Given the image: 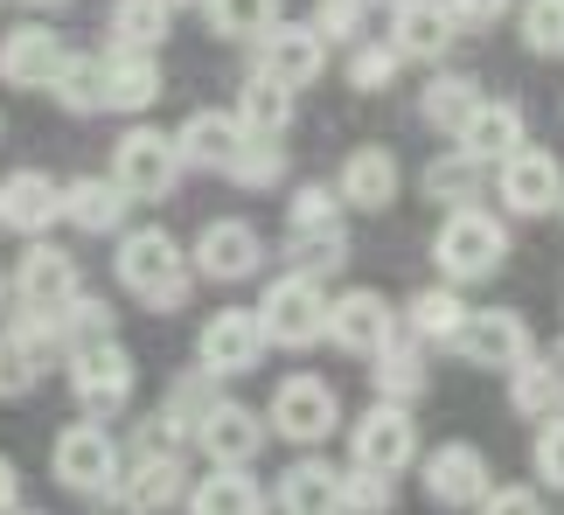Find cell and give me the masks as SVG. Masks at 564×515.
<instances>
[{"instance_id":"obj_29","label":"cell","mask_w":564,"mask_h":515,"mask_svg":"<svg viewBox=\"0 0 564 515\" xmlns=\"http://www.w3.org/2000/svg\"><path fill=\"white\" fill-rule=\"evenodd\" d=\"M161 98V63L140 50H112L105 56V112H147Z\"/></svg>"},{"instance_id":"obj_45","label":"cell","mask_w":564,"mask_h":515,"mask_svg":"<svg viewBox=\"0 0 564 515\" xmlns=\"http://www.w3.org/2000/svg\"><path fill=\"white\" fill-rule=\"evenodd\" d=\"M286 258H293V272L328 278V272L349 265V244H341V230H328V238H286Z\"/></svg>"},{"instance_id":"obj_55","label":"cell","mask_w":564,"mask_h":515,"mask_svg":"<svg viewBox=\"0 0 564 515\" xmlns=\"http://www.w3.org/2000/svg\"><path fill=\"white\" fill-rule=\"evenodd\" d=\"M14 515H29V508H14Z\"/></svg>"},{"instance_id":"obj_30","label":"cell","mask_w":564,"mask_h":515,"mask_svg":"<svg viewBox=\"0 0 564 515\" xmlns=\"http://www.w3.org/2000/svg\"><path fill=\"white\" fill-rule=\"evenodd\" d=\"M293 84H279V77H265V70H251V84L237 91V125H245L251 140H279L293 125Z\"/></svg>"},{"instance_id":"obj_3","label":"cell","mask_w":564,"mask_h":515,"mask_svg":"<svg viewBox=\"0 0 564 515\" xmlns=\"http://www.w3.org/2000/svg\"><path fill=\"white\" fill-rule=\"evenodd\" d=\"M50 474L63 495H84V502H105V495H119V446L112 432H105L98 418H84V425H63L56 446H50Z\"/></svg>"},{"instance_id":"obj_49","label":"cell","mask_w":564,"mask_h":515,"mask_svg":"<svg viewBox=\"0 0 564 515\" xmlns=\"http://www.w3.org/2000/svg\"><path fill=\"white\" fill-rule=\"evenodd\" d=\"M446 8L460 14V29H495L509 14V0H446Z\"/></svg>"},{"instance_id":"obj_31","label":"cell","mask_w":564,"mask_h":515,"mask_svg":"<svg viewBox=\"0 0 564 515\" xmlns=\"http://www.w3.org/2000/svg\"><path fill=\"white\" fill-rule=\"evenodd\" d=\"M167 21H175V8H167V0H112V14H105V35H112V50L154 56L161 42H167Z\"/></svg>"},{"instance_id":"obj_19","label":"cell","mask_w":564,"mask_h":515,"mask_svg":"<svg viewBox=\"0 0 564 515\" xmlns=\"http://www.w3.org/2000/svg\"><path fill=\"white\" fill-rule=\"evenodd\" d=\"M523 140H530V119H523V105H516V98H481V105H474V119L453 133V146H460L474 167H502Z\"/></svg>"},{"instance_id":"obj_23","label":"cell","mask_w":564,"mask_h":515,"mask_svg":"<svg viewBox=\"0 0 564 515\" xmlns=\"http://www.w3.org/2000/svg\"><path fill=\"white\" fill-rule=\"evenodd\" d=\"M335 188H341V202H349V209H362V217H377V209H390V202H398V188H404V175H398V154H390V146H356V154L341 161Z\"/></svg>"},{"instance_id":"obj_44","label":"cell","mask_w":564,"mask_h":515,"mask_svg":"<svg viewBox=\"0 0 564 515\" xmlns=\"http://www.w3.org/2000/svg\"><path fill=\"white\" fill-rule=\"evenodd\" d=\"M341 515H390V474L377 467H341Z\"/></svg>"},{"instance_id":"obj_41","label":"cell","mask_w":564,"mask_h":515,"mask_svg":"<svg viewBox=\"0 0 564 515\" xmlns=\"http://www.w3.org/2000/svg\"><path fill=\"white\" fill-rule=\"evenodd\" d=\"M516 29H523L530 56H564V0H523Z\"/></svg>"},{"instance_id":"obj_11","label":"cell","mask_w":564,"mask_h":515,"mask_svg":"<svg viewBox=\"0 0 564 515\" xmlns=\"http://www.w3.org/2000/svg\"><path fill=\"white\" fill-rule=\"evenodd\" d=\"M349 460H356V467H377V474L398 481L404 467L419 460V418H411V404L377 397L370 412L356 418V432H349Z\"/></svg>"},{"instance_id":"obj_6","label":"cell","mask_w":564,"mask_h":515,"mask_svg":"<svg viewBox=\"0 0 564 515\" xmlns=\"http://www.w3.org/2000/svg\"><path fill=\"white\" fill-rule=\"evenodd\" d=\"M175 175H182V146H175V133L133 125V133L112 140V182H119L133 202H167Z\"/></svg>"},{"instance_id":"obj_5","label":"cell","mask_w":564,"mask_h":515,"mask_svg":"<svg viewBox=\"0 0 564 515\" xmlns=\"http://www.w3.org/2000/svg\"><path fill=\"white\" fill-rule=\"evenodd\" d=\"M63 362H70V391L84 404V418H112V412L133 404L140 370H133V355H126L112 335H105V341H84V349H70Z\"/></svg>"},{"instance_id":"obj_46","label":"cell","mask_w":564,"mask_h":515,"mask_svg":"<svg viewBox=\"0 0 564 515\" xmlns=\"http://www.w3.org/2000/svg\"><path fill=\"white\" fill-rule=\"evenodd\" d=\"M536 474H544V487L564 495V412L536 425Z\"/></svg>"},{"instance_id":"obj_7","label":"cell","mask_w":564,"mask_h":515,"mask_svg":"<svg viewBox=\"0 0 564 515\" xmlns=\"http://www.w3.org/2000/svg\"><path fill=\"white\" fill-rule=\"evenodd\" d=\"M460 362H474V370H516V362H530L536 355V335H530V320L516 314V307H481V314H467L460 320V335L446 341Z\"/></svg>"},{"instance_id":"obj_2","label":"cell","mask_w":564,"mask_h":515,"mask_svg":"<svg viewBox=\"0 0 564 515\" xmlns=\"http://www.w3.org/2000/svg\"><path fill=\"white\" fill-rule=\"evenodd\" d=\"M502 258H509V223L495 209H481V202L446 209L440 238H432V265H440L446 286H481V278L502 272Z\"/></svg>"},{"instance_id":"obj_17","label":"cell","mask_w":564,"mask_h":515,"mask_svg":"<svg viewBox=\"0 0 564 515\" xmlns=\"http://www.w3.org/2000/svg\"><path fill=\"white\" fill-rule=\"evenodd\" d=\"M258 265H265V238H258L251 223H237V217L203 223V238H195V272L203 278L237 286V278H258Z\"/></svg>"},{"instance_id":"obj_9","label":"cell","mask_w":564,"mask_h":515,"mask_svg":"<svg viewBox=\"0 0 564 515\" xmlns=\"http://www.w3.org/2000/svg\"><path fill=\"white\" fill-rule=\"evenodd\" d=\"M265 320H258V307H224L203 320V335H195V362L224 383V376H251L258 362H265Z\"/></svg>"},{"instance_id":"obj_15","label":"cell","mask_w":564,"mask_h":515,"mask_svg":"<svg viewBox=\"0 0 564 515\" xmlns=\"http://www.w3.org/2000/svg\"><path fill=\"white\" fill-rule=\"evenodd\" d=\"M258 70L293 84V91H307V84H321V70H328V35H321L314 21H279L272 35H258Z\"/></svg>"},{"instance_id":"obj_37","label":"cell","mask_w":564,"mask_h":515,"mask_svg":"<svg viewBox=\"0 0 564 515\" xmlns=\"http://www.w3.org/2000/svg\"><path fill=\"white\" fill-rule=\"evenodd\" d=\"M56 320V341H63V355H70V349H84V341H105V335H112V307H105V299L98 293H70V299H63V307L50 314Z\"/></svg>"},{"instance_id":"obj_12","label":"cell","mask_w":564,"mask_h":515,"mask_svg":"<svg viewBox=\"0 0 564 515\" xmlns=\"http://www.w3.org/2000/svg\"><path fill=\"white\" fill-rule=\"evenodd\" d=\"M56 355H63V341H56L50 314H21L14 328H0V397H29Z\"/></svg>"},{"instance_id":"obj_39","label":"cell","mask_w":564,"mask_h":515,"mask_svg":"<svg viewBox=\"0 0 564 515\" xmlns=\"http://www.w3.org/2000/svg\"><path fill=\"white\" fill-rule=\"evenodd\" d=\"M419 188H425L440 209H460V202H474V188H481V167H474L460 146H453V154H440V161L419 175Z\"/></svg>"},{"instance_id":"obj_10","label":"cell","mask_w":564,"mask_h":515,"mask_svg":"<svg viewBox=\"0 0 564 515\" xmlns=\"http://www.w3.org/2000/svg\"><path fill=\"white\" fill-rule=\"evenodd\" d=\"M495 202H502V217H551V209H564V167L557 154H544V146H516V154L495 167Z\"/></svg>"},{"instance_id":"obj_24","label":"cell","mask_w":564,"mask_h":515,"mask_svg":"<svg viewBox=\"0 0 564 515\" xmlns=\"http://www.w3.org/2000/svg\"><path fill=\"white\" fill-rule=\"evenodd\" d=\"M182 167H209V175H230L237 146H245V125H237V112H216V105H203V112L182 119Z\"/></svg>"},{"instance_id":"obj_47","label":"cell","mask_w":564,"mask_h":515,"mask_svg":"<svg viewBox=\"0 0 564 515\" xmlns=\"http://www.w3.org/2000/svg\"><path fill=\"white\" fill-rule=\"evenodd\" d=\"M314 29L328 35V42H362V0H321Z\"/></svg>"},{"instance_id":"obj_38","label":"cell","mask_w":564,"mask_h":515,"mask_svg":"<svg viewBox=\"0 0 564 515\" xmlns=\"http://www.w3.org/2000/svg\"><path fill=\"white\" fill-rule=\"evenodd\" d=\"M50 98L63 105V112H105V56H70L50 84Z\"/></svg>"},{"instance_id":"obj_52","label":"cell","mask_w":564,"mask_h":515,"mask_svg":"<svg viewBox=\"0 0 564 515\" xmlns=\"http://www.w3.org/2000/svg\"><path fill=\"white\" fill-rule=\"evenodd\" d=\"M167 8H203V0H167Z\"/></svg>"},{"instance_id":"obj_40","label":"cell","mask_w":564,"mask_h":515,"mask_svg":"<svg viewBox=\"0 0 564 515\" xmlns=\"http://www.w3.org/2000/svg\"><path fill=\"white\" fill-rule=\"evenodd\" d=\"M398 70H404V56L390 50V35L383 42H349V84L356 91H390Z\"/></svg>"},{"instance_id":"obj_34","label":"cell","mask_w":564,"mask_h":515,"mask_svg":"<svg viewBox=\"0 0 564 515\" xmlns=\"http://www.w3.org/2000/svg\"><path fill=\"white\" fill-rule=\"evenodd\" d=\"M460 320L467 314H460V293H453V286H425V293L404 299V328L419 341H440V349H446V341L460 335Z\"/></svg>"},{"instance_id":"obj_22","label":"cell","mask_w":564,"mask_h":515,"mask_svg":"<svg viewBox=\"0 0 564 515\" xmlns=\"http://www.w3.org/2000/svg\"><path fill=\"white\" fill-rule=\"evenodd\" d=\"M0 223H8L14 238H50L63 223V182H50L42 167H14V175L0 182Z\"/></svg>"},{"instance_id":"obj_32","label":"cell","mask_w":564,"mask_h":515,"mask_svg":"<svg viewBox=\"0 0 564 515\" xmlns=\"http://www.w3.org/2000/svg\"><path fill=\"white\" fill-rule=\"evenodd\" d=\"M370 383H377V397H390V404L425 397V383H432L425 349H419V341H390V349H377L370 355Z\"/></svg>"},{"instance_id":"obj_4","label":"cell","mask_w":564,"mask_h":515,"mask_svg":"<svg viewBox=\"0 0 564 515\" xmlns=\"http://www.w3.org/2000/svg\"><path fill=\"white\" fill-rule=\"evenodd\" d=\"M328 307H335V293L321 286V278L286 272V278H272V286H265L258 320H265L272 349H314V341H328Z\"/></svg>"},{"instance_id":"obj_14","label":"cell","mask_w":564,"mask_h":515,"mask_svg":"<svg viewBox=\"0 0 564 515\" xmlns=\"http://www.w3.org/2000/svg\"><path fill=\"white\" fill-rule=\"evenodd\" d=\"M77 286H84L77 251H63V244H50V238H35L29 251H21V265H14V299H21V314H56Z\"/></svg>"},{"instance_id":"obj_33","label":"cell","mask_w":564,"mask_h":515,"mask_svg":"<svg viewBox=\"0 0 564 515\" xmlns=\"http://www.w3.org/2000/svg\"><path fill=\"white\" fill-rule=\"evenodd\" d=\"M474 105H481V84L440 70V77H432L425 91H419V119L432 125V133H446V140H453V133H460V125L474 119Z\"/></svg>"},{"instance_id":"obj_8","label":"cell","mask_w":564,"mask_h":515,"mask_svg":"<svg viewBox=\"0 0 564 515\" xmlns=\"http://www.w3.org/2000/svg\"><path fill=\"white\" fill-rule=\"evenodd\" d=\"M265 425L286 446H321V439H335V425H341V397H335V383H321V376H286L272 391L265 404Z\"/></svg>"},{"instance_id":"obj_53","label":"cell","mask_w":564,"mask_h":515,"mask_svg":"<svg viewBox=\"0 0 564 515\" xmlns=\"http://www.w3.org/2000/svg\"><path fill=\"white\" fill-rule=\"evenodd\" d=\"M0 307H8V272H0Z\"/></svg>"},{"instance_id":"obj_42","label":"cell","mask_w":564,"mask_h":515,"mask_svg":"<svg viewBox=\"0 0 564 515\" xmlns=\"http://www.w3.org/2000/svg\"><path fill=\"white\" fill-rule=\"evenodd\" d=\"M279 175H286L279 140H251V133H245V146H237V161H230V182H237V188H272Z\"/></svg>"},{"instance_id":"obj_43","label":"cell","mask_w":564,"mask_h":515,"mask_svg":"<svg viewBox=\"0 0 564 515\" xmlns=\"http://www.w3.org/2000/svg\"><path fill=\"white\" fill-rule=\"evenodd\" d=\"M209 383H216L209 370H195L188 383L175 376V391H167V412H161L167 425H175V432H195V425H203V412L216 404V391H209Z\"/></svg>"},{"instance_id":"obj_13","label":"cell","mask_w":564,"mask_h":515,"mask_svg":"<svg viewBox=\"0 0 564 515\" xmlns=\"http://www.w3.org/2000/svg\"><path fill=\"white\" fill-rule=\"evenodd\" d=\"M328 341L335 349H349V355H377L398 341V307L377 293V286H349V293H335V307H328Z\"/></svg>"},{"instance_id":"obj_26","label":"cell","mask_w":564,"mask_h":515,"mask_svg":"<svg viewBox=\"0 0 564 515\" xmlns=\"http://www.w3.org/2000/svg\"><path fill=\"white\" fill-rule=\"evenodd\" d=\"M272 502L286 515H341V467L328 460H293L286 474H279Z\"/></svg>"},{"instance_id":"obj_35","label":"cell","mask_w":564,"mask_h":515,"mask_svg":"<svg viewBox=\"0 0 564 515\" xmlns=\"http://www.w3.org/2000/svg\"><path fill=\"white\" fill-rule=\"evenodd\" d=\"M341 188L328 182H307V188H293V202H286V238H328V230H341Z\"/></svg>"},{"instance_id":"obj_28","label":"cell","mask_w":564,"mask_h":515,"mask_svg":"<svg viewBox=\"0 0 564 515\" xmlns=\"http://www.w3.org/2000/svg\"><path fill=\"white\" fill-rule=\"evenodd\" d=\"M509 412H516V418H536V425L564 412V362H557V355L516 362V370H509Z\"/></svg>"},{"instance_id":"obj_51","label":"cell","mask_w":564,"mask_h":515,"mask_svg":"<svg viewBox=\"0 0 564 515\" xmlns=\"http://www.w3.org/2000/svg\"><path fill=\"white\" fill-rule=\"evenodd\" d=\"M21 8H63V0H21Z\"/></svg>"},{"instance_id":"obj_1","label":"cell","mask_w":564,"mask_h":515,"mask_svg":"<svg viewBox=\"0 0 564 515\" xmlns=\"http://www.w3.org/2000/svg\"><path fill=\"white\" fill-rule=\"evenodd\" d=\"M112 272H119V286L133 293L147 314H182L188 286H195V258H182V244L167 238L161 223L126 230V244L112 251Z\"/></svg>"},{"instance_id":"obj_36","label":"cell","mask_w":564,"mask_h":515,"mask_svg":"<svg viewBox=\"0 0 564 515\" xmlns=\"http://www.w3.org/2000/svg\"><path fill=\"white\" fill-rule=\"evenodd\" d=\"M203 14H209V35L224 42H258L279 29V0H203Z\"/></svg>"},{"instance_id":"obj_16","label":"cell","mask_w":564,"mask_h":515,"mask_svg":"<svg viewBox=\"0 0 564 515\" xmlns=\"http://www.w3.org/2000/svg\"><path fill=\"white\" fill-rule=\"evenodd\" d=\"M425 495L440 502V508H481L488 502V460H481V446H460V439H446V446H432L425 453Z\"/></svg>"},{"instance_id":"obj_21","label":"cell","mask_w":564,"mask_h":515,"mask_svg":"<svg viewBox=\"0 0 564 515\" xmlns=\"http://www.w3.org/2000/svg\"><path fill=\"white\" fill-rule=\"evenodd\" d=\"M453 35H460V14L446 0H398L390 8V50L404 63H440L453 50Z\"/></svg>"},{"instance_id":"obj_48","label":"cell","mask_w":564,"mask_h":515,"mask_svg":"<svg viewBox=\"0 0 564 515\" xmlns=\"http://www.w3.org/2000/svg\"><path fill=\"white\" fill-rule=\"evenodd\" d=\"M474 515H544V495L536 487H488V502Z\"/></svg>"},{"instance_id":"obj_18","label":"cell","mask_w":564,"mask_h":515,"mask_svg":"<svg viewBox=\"0 0 564 515\" xmlns=\"http://www.w3.org/2000/svg\"><path fill=\"white\" fill-rule=\"evenodd\" d=\"M70 63L56 29H35V21H21V29L0 35V84H14V91H50L56 70Z\"/></svg>"},{"instance_id":"obj_27","label":"cell","mask_w":564,"mask_h":515,"mask_svg":"<svg viewBox=\"0 0 564 515\" xmlns=\"http://www.w3.org/2000/svg\"><path fill=\"white\" fill-rule=\"evenodd\" d=\"M188 515H272V495L245 467H216V474H203L188 487Z\"/></svg>"},{"instance_id":"obj_54","label":"cell","mask_w":564,"mask_h":515,"mask_svg":"<svg viewBox=\"0 0 564 515\" xmlns=\"http://www.w3.org/2000/svg\"><path fill=\"white\" fill-rule=\"evenodd\" d=\"M362 8H398V0H362Z\"/></svg>"},{"instance_id":"obj_50","label":"cell","mask_w":564,"mask_h":515,"mask_svg":"<svg viewBox=\"0 0 564 515\" xmlns=\"http://www.w3.org/2000/svg\"><path fill=\"white\" fill-rule=\"evenodd\" d=\"M14 502H21V474H14V460L0 453V515H14Z\"/></svg>"},{"instance_id":"obj_20","label":"cell","mask_w":564,"mask_h":515,"mask_svg":"<svg viewBox=\"0 0 564 515\" xmlns=\"http://www.w3.org/2000/svg\"><path fill=\"white\" fill-rule=\"evenodd\" d=\"M265 412H251V404H230V397H216L203 425H195V446L216 460V467H251L258 460V446H265Z\"/></svg>"},{"instance_id":"obj_25","label":"cell","mask_w":564,"mask_h":515,"mask_svg":"<svg viewBox=\"0 0 564 515\" xmlns=\"http://www.w3.org/2000/svg\"><path fill=\"white\" fill-rule=\"evenodd\" d=\"M126 209H133V196H126L112 175H77L70 188H63V217H70L84 238H112V230L126 223Z\"/></svg>"}]
</instances>
